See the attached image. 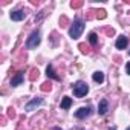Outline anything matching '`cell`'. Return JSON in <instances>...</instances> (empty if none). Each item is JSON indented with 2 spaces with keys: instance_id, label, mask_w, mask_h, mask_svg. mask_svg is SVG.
Here are the masks:
<instances>
[{
  "instance_id": "4",
  "label": "cell",
  "mask_w": 130,
  "mask_h": 130,
  "mask_svg": "<svg viewBox=\"0 0 130 130\" xmlns=\"http://www.w3.org/2000/svg\"><path fill=\"white\" fill-rule=\"evenodd\" d=\"M41 104H43V100H41V98H34V100H31V101L25 106V110L31 112V110L37 109V107H38V106H41Z\"/></svg>"
},
{
  "instance_id": "7",
  "label": "cell",
  "mask_w": 130,
  "mask_h": 130,
  "mask_svg": "<svg viewBox=\"0 0 130 130\" xmlns=\"http://www.w3.org/2000/svg\"><path fill=\"white\" fill-rule=\"evenodd\" d=\"M25 17H26V12L22 11V9H17V11H12V12H11V19H12L14 22H20V20H23Z\"/></svg>"
},
{
  "instance_id": "15",
  "label": "cell",
  "mask_w": 130,
  "mask_h": 130,
  "mask_svg": "<svg viewBox=\"0 0 130 130\" xmlns=\"http://www.w3.org/2000/svg\"><path fill=\"white\" fill-rule=\"evenodd\" d=\"M127 130H130V127H127Z\"/></svg>"
},
{
  "instance_id": "6",
  "label": "cell",
  "mask_w": 130,
  "mask_h": 130,
  "mask_svg": "<svg viewBox=\"0 0 130 130\" xmlns=\"http://www.w3.org/2000/svg\"><path fill=\"white\" fill-rule=\"evenodd\" d=\"M127 44H128V38H127V37L119 35V37L116 38V43H115L116 49H125V47H127Z\"/></svg>"
},
{
  "instance_id": "3",
  "label": "cell",
  "mask_w": 130,
  "mask_h": 130,
  "mask_svg": "<svg viewBox=\"0 0 130 130\" xmlns=\"http://www.w3.org/2000/svg\"><path fill=\"white\" fill-rule=\"evenodd\" d=\"M40 41H41L40 32H38V31H34V32L29 35L28 41H26V47H28V49H35V47L40 44Z\"/></svg>"
},
{
  "instance_id": "13",
  "label": "cell",
  "mask_w": 130,
  "mask_h": 130,
  "mask_svg": "<svg viewBox=\"0 0 130 130\" xmlns=\"http://www.w3.org/2000/svg\"><path fill=\"white\" fill-rule=\"evenodd\" d=\"M89 41H90L92 46H95V44L98 43V35H96L95 32H90V34H89Z\"/></svg>"
},
{
  "instance_id": "12",
  "label": "cell",
  "mask_w": 130,
  "mask_h": 130,
  "mask_svg": "<svg viewBox=\"0 0 130 130\" xmlns=\"http://www.w3.org/2000/svg\"><path fill=\"white\" fill-rule=\"evenodd\" d=\"M93 81H96V83L101 84V83L104 81V75H103V72H100V71L95 72V74H93Z\"/></svg>"
},
{
  "instance_id": "10",
  "label": "cell",
  "mask_w": 130,
  "mask_h": 130,
  "mask_svg": "<svg viewBox=\"0 0 130 130\" xmlns=\"http://www.w3.org/2000/svg\"><path fill=\"white\" fill-rule=\"evenodd\" d=\"M71 106H72V98H69V96H63V100H61V109L68 110Z\"/></svg>"
},
{
  "instance_id": "16",
  "label": "cell",
  "mask_w": 130,
  "mask_h": 130,
  "mask_svg": "<svg viewBox=\"0 0 130 130\" xmlns=\"http://www.w3.org/2000/svg\"><path fill=\"white\" fill-rule=\"evenodd\" d=\"M110 130H115V128H110Z\"/></svg>"
},
{
  "instance_id": "11",
  "label": "cell",
  "mask_w": 130,
  "mask_h": 130,
  "mask_svg": "<svg viewBox=\"0 0 130 130\" xmlns=\"http://www.w3.org/2000/svg\"><path fill=\"white\" fill-rule=\"evenodd\" d=\"M46 75H47V77H51V78H54V80H57V81L60 80V77H58V75H55V72H54V69H52L51 64L46 68Z\"/></svg>"
},
{
  "instance_id": "9",
  "label": "cell",
  "mask_w": 130,
  "mask_h": 130,
  "mask_svg": "<svg viewBox=\"0 0 130 130\" xmlns=\"http://www.w3.org/2000/svg\"><path fill=\"white\" fill-rule=\"evenodd\" d=\"M107 110H109L107 100H101V101H100V106H98V113H100V115H106Z\"/></svg>"
},
{
  "instance_id": "2",
  "label": "cell",
  "mask_w": 130,
  "mask_h": 130,
  "mask_svg": "<svg viewBox=\"0 0 130 130\" xmlns=\"http://www.w3.org/2000/svg\"><path fill=\"white\" fill-rule=\"evenodd\" d=\"M72 89H74V95H75L77 98H83V96H86V93L89 92V86H87L84 81H77Z\"/></svg>"
},
{
  "instance_id": "5",
  "label": "cell",
  "mask_w": 130,
  "mask_h": 130,
  "mask_svg": "<svg viewBox=\"0 0 130 130\" xmlns=\"http://www.w3.org/2000/svg\"><path fill=\"white\" fill-rule=\"evenodd\" d=\"M92 113V109L90 107H80L77 112H75V116L78 118V119H84L86 116H89Z\"/></svg>"
},
{
  "instance_id": "8",
  "label": "cell",
  "mask_w": 130,
  "mask_h": 130,
  "mask_svg": "<svg viewBox=\"0 0 130 130\" xmlns=\"http://www.w3.org/2000/svg\"><path fill=\"white\" fill-rule=\"evenodd\" d=\"M23 80H25L23 72H17V74H15V77L11 80V86H12V87H17V86H20V84L23 83Z\"/></svg>"
},
{
  "instance_id": "14",
  "label": "cell",
  "mask_w": 130,
  "mask_h": 130,
  "mask_svg": "<svg viewBox=\"0 0 130 130\" xmlns=\"http://www.w3.org/2000/svg\"><path fill=\"white\" fill-rule=\"evenodd\" d=\"M125 72H127V74L130 75V61H128V63L125 64Z\"/></svg>"
},
{
  "instance_id": "1",
  "label": "cell",
  "mask_w": 130,
  "mask_h": 130,
  "mask_svg": "<svg viewBox=\"0 0 130 130\" xmlns=\"http://www.w3.org/2000/svg\"><path fill=\"white\" fill-rule=\"evenodd\" d=\"M83 31H84V22H83L81 19H77V20L74 22V25L71 26V29H69V35H71V38L77 40V38L81 37Z\"/></svg>"
}]
</instances>
